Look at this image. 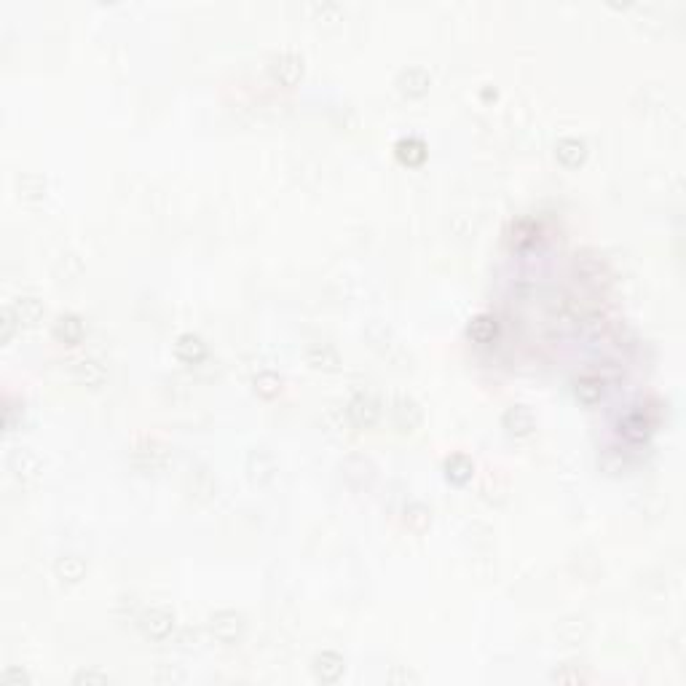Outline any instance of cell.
<instances>
[{"mask_svg": "<svg viewBox=\"0 0 686 686\" xmlns=\"http://www.w3.org/2000/svg\"><path fill=\"white\" fill-rule=\"evenodd\" d=\"M142 627H145L150 638H166L172 632V627H175V619H172V614L161 611V608H153V611H148Z\"/></svg>", "mask_w": 686, "mask_h": 686, "instance_id": "obj_1", "label": "cell"}, {"mask_svg": "<svg viewBox=\"0 0 686 686\" xmlns=\"http://www.w3.org/2000/svg\"><path fill=\"white\" fill-rule=\"evenodd\" d=\"M314 673H317L322 681H338L341 673H343V659L338 657V654H333V651H324L322 657H317Z\"/></svg>", "mask_w": 686, "mask_h": 686, "instance_id": "obj_2", "label": "cell"}, {"mask_svg": "<svg viewBox=\"0 0 686 686\" xmlns=\"http://www.w3.org/2000/svg\"><path fill=\"white\" fill-rule=\"evenodd\" d=\"M622 434L625 437H630V440H644L646 434L651 431V421L641 413V410H632L630 416H625V421H622Z\"/></svg>", "mask_w": 686, "mask_h": 686, "instance_id": "obj_3", "label": "cell"}, {"mask_svg": "<svg viewBox=\"0 0 686 686\" xmlns=\"http://www.w3.org/2000/svg\"><path fill=\"white\" fill-rule=\"evenodd\" d=\"M204 354H207V349H204V343L196 336H183L180 341H177V357H180L183 362H188V365L202 362Z\"/></svg>", "mask_w": 686, "mask_h": 686, "instance_id": "obj_4", "label": "cell"}, {"mask_svg": "<svg viewBox=\"0 0 686 686\" xmlns=\"http://www.w3.org/2000/svg\"><path fill=\"white\" fill-rule=\"evenodd\" d=\"M54 336L65 343H78L83 338V324L78 317H59V322L54 324Z\"/></svg>", "mask_w": 686, "mask_h": 686, "instance_id": "obj_5", "label": "cell"}, {"mask_svg": "<svg viewBox=\"0 0 686 686\" xmlns=\"http://www.w3.org/2000/svg\"><path fill=\"white\" fill-rule=\"evenodd\" d=\"M242 630V622L236 614H217L212 619V632H215L220 641H233Z\"/></svg>", "mask_w": 686, "mask_h": 686, "instance_id": "obj_6", "label": "cell"}, {"mask_svg": "<svg viewBox=\"0 0 686 686\" xmlns=\"http://www.w3.org/2000/svg\"><path fill=\"white\" fill-rule=\"evenodd\" d=\"M498 333V324L496 319H491V317H477V319H472L470 324V338L472 341H477V343H491L494 338H496Z\"/></svg>", "mask_w": 686, "mask_h": 686, "instance_id": "obj_7", "label": "cell"}, {"mask_svg": "<svg viewBox=\"0 0 686 686\" xmlns=\"http://www.w3.org/2000/svg\"><path fill=\"white\" fill-rule=\"evenodd\" d=\"M349 416L354 418V424H357V427H370V424L376 421V416H378V408L370 403V400L360 397V400H354V403H351Z\"/></svg>", "mask_w": 686, "mask_h": 686, "instance_id": "obj_8", "label": "cell"}, {"mask_svg": "<svg viewBox=\"0 0 686 686\" xmlns=\"http://www.w3.org/2000/svg\"><path fill=\"white\" fill-rule=\"evenodd\" d=\"M504 424L510 427V431H517V434H528L534 429V416L525 410V408H512L510 413L504 416Z\"/></svg>", "mask_w": 686, "mask_h": 686, "instance_id": "obj_9", "label": "cell"}, {"mask_svg": "<svg viewBox=\"0 0 686 686\" xmlns=\"http://www.w3.org/2000/svg\"><path fill=\"white\" fill-rule=\"evenodd\" d=\"M558 159L565 164V166H579L582 159H584V145L579 140H563L558 145Z\"/></svg>", "mask_w": 686, "mask_h": 686, "instance_id": "obj_10", "label": "cell"}, {"mask_svg": "<svg viewBox=\"0 0 686 686\" xmlns=\"http://www.w3.org/2000/svg\"><path fill=\"white\" fill-rule=\"evenodd\" d=\"M445 470H448V477H451L453 483L461 485L472 477V461L467 456H453V458H448Z\"/></svg>", "mask_w": 686, "mask_h": 686, "instance_id": "obj_11", "label": "cell"}, {"mask_svg": "<svg viewBox=\"0 0 686 686\" xmlns=\"http://www.w3.org/2000/svg\"><path fill=\"white\" fill-rule=\"evenodd\" d=\"M604 394V381L601 378H582L577 384V397L582 403H595Z\"/></svg>", "mask_w": 686, "mask_h": 686, "instance_id": "obj_12", "label": "cell"}, {"mask_svg": "<svg viewBox=\"0 0 686 686\" xmlns=\"http://www.w3.org/2000/svg\"><path fill=\"white\" fill-rule=\"evenodd\" d=\"M397 153H400V159H403L405 164H421L424 159H427L424 142H418V140H403V142L397 145Z\"/></svg>", "mask_w": 686, "mask_h": 686, "instance_id": "obj_13", "label": "cell"}, {"mask_svg": "<svg viewBox=\"0 0 686 686\" xmlns=\"http://www.w3.org/2000/svg\"><path fill=\"white\" fill-rule=\"evenodd\" d=\"M78 376H81V381H86V384H99V381L105 378V370H102V365H97V362H81L78 365Z\"/></svg>", "mask_w": 686, "mask_h": 686, "instance_id": "obj_14", "label": "cell"}, {"mask_svg": "<svg viewBox=\"0 0 686 686\" xmlns=\"http://www.w3.org/2000/svg\"><path fill=\"white\" fill-rule=\"evenodd\" d=\"M255 386H257V391L263 394V397H274L276 391H279V378H274V376H260L255 381Z\"/></svg>", "mask_w": 686, "mask_h": 686, "instance_id": "obj_15", "label": "cell"}]
</instances>
